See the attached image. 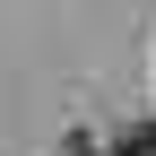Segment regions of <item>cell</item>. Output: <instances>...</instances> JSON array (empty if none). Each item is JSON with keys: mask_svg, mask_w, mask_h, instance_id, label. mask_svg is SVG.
<instances>
[{"mask_svg": "<svg viewBox=\"0 0 156 156\" xmlns=\"http://www.w3.org/2000/svg\"><path fill=\"white\" fill-rule=\"evenodd\" d=\"M113 156H156V122H130V130H122V147H113Z\"/></svg>", "mask_w": 156, "mask_h": 156, "instance_id": "6da1fadb", "label": "cell"}, {"mask_svg": "<svg viewBox=\"0 0 156 156\" xmlns=\"http://www.w3.org/2000/svg\"><path fill=\"white\" fill-rule=\"evenodd\" d=\"M61 156H95V147H87V139H69V147H61Z\"/></svg>", "mask_w": 156, "mask_h": 156, "instance_id": "7a4b0ae2", "label": "cell"}]
</instances>
